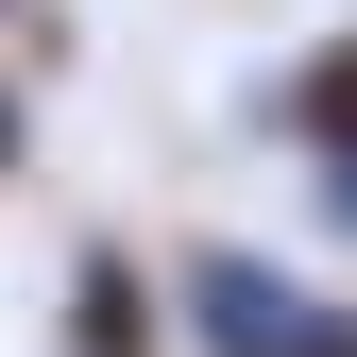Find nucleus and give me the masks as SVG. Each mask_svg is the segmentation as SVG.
I'll return each mask as SVG.
<instances>
[{
	"instance_id": "1",
	"label": "nucleus",
	"mask_w": 357,
	"mask_h": 357,
	"mask_svg": "<svg viewBox=\"0 0 357 357\" xmlns=\"http://www.w3.org/2000/svg\"><path fill=\"white\" fill-rule=\"evenodd\" d=\"M170 324H188V357H357V289L289 273L255 238H204L170 255Z\"/></svg>"
},
{
	"instance_id": "2",
	"label": "nucleus",
	"mask_w": 357,
	"mask_h": 357,
	"mask_svg": "<svg viewBox=\"0 0 357 357\" xmlns=\"http://www.w3.org/2000/svg\"><path fill=\"white\" fill-rule=\"evenodd\" d=\"M255 119H273L306 170H357V17H340V34H306V52L273 68V102H255Z\"/></svg>"
},
{
	"instance_id": "3",
	"label": "nucleus",
	"mask_w": 357,
	"mask_h": 357,
	"mask_svg": "<svg viewBox=\"0 0 357 357\" xmlns=\"http://www.w3.org/2000/svg\"><path fill=\"white\" fill-rule=\"evenodd\" d=\"M52 340H68V357H153V340H170V306H153L137 255L85 238V255H68V289H52Z\"/></svg>"
},
{
	"instance_id": "4",
	"label": "nucleus",
	"mask_w": 357,
	"mask_h": 357,
	"mask_svg": "<svg viewBox=\"0 0 357 357\" xmlns=\"http://www.w3.org/2000/svg\"><path fill=\"white\" fill-rule=\"evenodd\" d=\"M306 221H324V238H357V170H306Z\"/></svg>"
},
{
	"instance_id": "5",
	"label": "nucleus",
	"mask_w": 357,
	"mask_h": 357,
	"mask_svg": "<svg viewBox=\"0 0 357 357\" xmlns=\"http://www.w3.org/2000/svg\"><path fill=\"white\" fill-rule=\"evenodd\" d=\"M17 153H34V137H17V85H0V170H17Z\"/></svg>"
}]
</instances>
